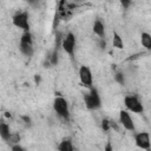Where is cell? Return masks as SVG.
<instances>
[{"label":"cell","mask_w":151,"mask_h":151,"mask_svg":"<svg viewBox=\"0 0 151 151\" xmlns=\"http://www.w3.org/2000/svg\"><path fill=\"white\" fill-rule=\"evenodd\" d=\"M53 110L57 113V116L59 118H61L63 120H65V122L70 120V116H71L70 107H68L67 100L64 97L58 96V97L54 98V100H53Z\"/></svg>","instance_id":"obj_1"},{"label":"cell","mask_w":151,"mask_h":151,"mask_svg":"<svg viewBox=\"0 0 151 151\" xmlns=\"http://www.w3.org/2000/svg\"><path fill=\"white\" fill-rule=\"evenodd\" d=\"M84 101H85V106L88 110H98L101 106V99L99 96V92L96 87H91L88 93H86L84 96Z\"/></svg>","instance_id":"obj_2"},{"label":"cell","mask_w":151,"mask_h":151,"mask_svg":"<svg viewBox=\"0 0 151 151\" xmlns=\"http://www.w3.org/2000/svg\"><path fill=\"white\" fill-rule=\"evenodd\" d=\"M12 22L17 28H20L24 32H29V14L27 11L17 12L12 18Z\"/></svg>","instance_id":"obj_3"},{"label":"cell","mask_w":151,"mask_h":151,"mask_svg":"<svg viewBox=\"0 0 151 151\" xmlns=\"http://www.w3.org/2000/svg\"><path fill=\"white\" fill-rule=\"evenodd\" d=\"M124 105L127 109V111L133 112V113H143L144 106L138 99L137 96L134 94H127L124 97Z\"/></svg>","instance_id":"obj_4"},{"label":"cell","mask_w":151,"mask_h":151,"mask_svg":"<svg viewBox=\"0 0 151 151\" xmlns=\"http://www.w3.org/2000/svg\"><path fill=\"white\" fill-rule=\"evenodd\" d=\"M76 45H77V39H76V35L72 33V32H68L61 40V47L63 50L71 57L73 58L74 57V51H76Z\"/></svg>","instance_id":"obj_5"},{"label":"cell","mask_w":151,"mask_h":151,"mask_svg":"<svg viewBox=\"0 0 151 151\" xmlns=\"http://www.w3.org/2000/svg\"><path fill=\"white\" fill-rule=\"evenodd\" d=\"M78 74H79V79H80V83L83 86H85L87 88L93 87V76H92L90 67H87L85 65L80 66Z\"/></svg>","instance_id":"obj_6"},{"label":"cell","mask_w":151,"mask_h":151,"mask_svg":"<svg viewBox=\"0 0 151 151\" xmlns=\"http://www.w3.org/2000/svg\"><path fill=\"white\" fill-rule=\"evenodd\" d=\"M119 123H120V125H122L125 130L131 131V132H134V131H136L134 122H133L131 114L129 113V111L122 110V111L119 112Z\"/></svg>","instance_id":"obj_7"},{"label":"cell","mask_w":151,"mask_h":151,"mask_svg":"<svg viewBox=\"0 0 151 151\" xmlns=\"http://www.w3.org/2000/svg\"><path fill=\"white\" fill-rule=\"evenodd\" d=\"M134 144L139 147V149H143V150H150V146H151V142H150V134L149 132H138L134 134Z\"/></svg>","instance_id":"obj_8"},{"label":"cell","mask_w":151,"mask_h":151,"mask_svg":"<svg viewBox=\"0 0 151 151\" xmlns=\"http://www.w3.org/2000/svg\"><path fill=\"white\" fill-rule=\"evenodd\" d=\"M11 129H9V125L4 122V120H0V138L2 140H5L6 143H8L9 138H11Z\"/></svg>","instance_id":"obj_9"},{"label":"cell","mask_w":151,"mask_h":151,"mask_svg":"<svg viewBox=\"0 0 151 151\" xmlns=\"http://www.w3.org/2000/svg\"><path fill=\"white\" fill-rule=\"evenodd\" d=\"M92 29H93V33L99 37V39H105V25L100 19H97L94 21Z\"/></svg>","instance_id":"obj_10"},{"label":"cell","mask_w":151,"mask_h":151,"mask_svg":"<svg viewBox=\"0 0 151 151\" xmlns=\"http://www.w3.org/2000/svg\"><path fill=\"white\" fill-rule=\"evenodd\" d=\"M57 150L58 151H74V146L70 138H64L59 142Z\"/></svg>","instance_id":"obj_11"},{"label":"cell","mask_w":151,"mask_h":151,"mask_svg":"<svg viewBox=\"0 0 151 151\" xmlns=\"http://www.w3.org/2000/svg\"><path fill=\"white\" fill-rule=\"evenodd\" d=\"M19 50L26 57H32L33 52H34L33 45H29V44H21V42H19Z\"/></svg>","instance_id":"obj_12"},{"label":"cell","mask_w":151,"mask_h":151,"mask_svg":"<svg viewBox=\"0 0 151 151\" xmlns=\"http://www.w3.org/2000/svg\"><path fill=\"white\" fill-rule=\"evenodd\" d=\"M58 61H59V48L54 46L53 51L48 55V65L55 66V65H58Z\"/></svg>","instance_id":"obj_13"},{"label":"cell","mask_w":151,"mask_h":151,"mask_svg":"<svg viewBox=\"0 0 151 151\" xmlns=\"http://www.w3.org/2000/svg\"><path fill=\"white\" fill-rule=\"evenodd\" d=\"M140 41H142V45H143L146 50H150V48H151V35H150L147 32H143V33H142Z\"/></svg>","instance_id":"obj_14"},{"label":"cell","mask_w":151,"mask_h":151,"mask_svg":"<svg viewBox=\"0 0 151 151\" xmlns=\"http://www.w3.org/2000/svg\"><path fill=\"white\" fill-rule=\"evenodd\" d=\"M112 45H113V47H116V48H119V50H122V48L124 47V41H123L122 37H120V35H119L117 32H114V33H113Z\"/></svg>","instance_id":"obj_15"},{"label":"cell","mask_w":151,"mask_h":151,"mask_svg":"<svg viewBox=\"0 0 151 151\" xmlns=\"http://www.w3.org/2000/svg\"><path fill=\"white\" fill-rule=\"evenodd\" d=\"M20 42L21 44H29L33 45V35L31 32H24L20 37Z\"/></svg>","instance_id":"obj_16"},{"label":"cell","mask_w":151,"mask_h":151,"mask_svg":"<svg viewBox=\"0 0 151 151\" xmlns=\"http://www.w3.org/2000/svg\"><path fill=\"white\" fill-rule=\"evenodd\" d=\"M114 80L120 85H125V77H124V74L122 72H117L114 74Z\"/></svg>","instance_id":"obj_17"},{"label":"cell","mask_w":151,"mask_h":151,"mask_svg":"<svg viewBox=\"0 0 151 151\" xmlns=\"http://www.w3.org/2000/svg\"><path fill=\"white\" fill-rule=\"evenodd\" d=\"M19 142H20V136H19V133H12V134H11V138H9V140H8V143H11L12 145H14V144H19Z\"/></svg>","instance_id":"obj_18"},{"label":"cell","mask_w":151,"mask_h":151,"mask_svg":"<svg viewBox=\"0 0 151 151\" xmlns=\"http://www.w3.org/2000/svg\"><path fill=\"white\" fill-rule=\"evenodd\" d=\"M101 129H103L104 132H107V131L111 129V126H110V120H109V119H104V120L101 122Z\"/></svg>","instance_id":"obj_19"},{"label":"cell","mask_w":151,"mask_h":151,"mask_svg":"<svg viewBox=\"0 0 151 151\" xmlns=\"http://www.w3.org/2000/svg\"><path fill=\"white\" fill-rule=\"evenodd\" d=\"M20 118H21V120L24 122V124H25L27 127H29V126L32 125V119H31V117H28V116H21Z\"/></svg>","instance_id":"obj_20"},{"label":"cell","mask_w":151,"mask_h":151,"mask_svg":"<svg viewBox=\"0 0 151 151\" xmlns=\"http://www.w3.org/2000/svg\"><path fill=\"white\" fill-rule=\"evenodd\" d=\"M11 151H26L20 144H14L11 146Z\"/></svg>","instance_id":"obj_21"},{"label":"cell","mask_w":151,"mask_h":151,"mask_svg":"<svg viewBox=\"0 0 151 151\" xmlns=\"http://www.w3.org/2000/svg\"><path fill=\"white\" fill-rule=\"evenodd\" d=\"M98 45H99V47H100L101 50H105V48H106V41H105V39H99Z\"/></svg>","instance_id":"obj_22"},{"label":"cell","mask_w":151,"mask_h":151,"mask_svg":"<svg viewBox=\"0 0 151 151\" xmlns=\"http://www.w3.org/2000/svg\"><path fill=\"white\" fill-rule=\"evenodd\" d=\"M120 4H122V6H123V7L127 8V7L131 5V1H127V0H122V1H120Z\"/></svg>","instance_id":"obj_23"},{"label":"cell","mask_w":151,"mask_h":151,"mask_svg":"<svg viewBox=\"0 0 151 151\" xmlns=\"http://www.w3.org/2000/svg\"><path fill=\"white\" fill-rule=\"evenodd\" d=\"M105 151H113L112 145H111V143H110V142H109V143L105 145Z\"/></svg>","instance_id":"obj_24"},{"label":"cell","mask_w":151,"mask_h":151,"mask_svg":"<svg viewBox=\"0 0 151 151\" xmlns=\"http://www.w3.org/2000/svg\"><path fill=\"white\" fill-rule=\"evenodd\" d=\"M39 81H40V76H38V74H37V76H35V83H38V84H39Z\"/></svg>","instance_id":"obj_25"}]
</instances>
